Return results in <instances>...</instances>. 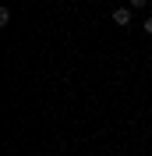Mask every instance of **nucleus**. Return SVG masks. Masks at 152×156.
Returning <instances> with one entry per match:
<instances>
[{
	"label": "nucleus",
	"instance_id": "1",
	"mask_svg": "<svg viewBox=\"0 0 152 156\" xmlns=\"http://www.w3.org/2000/svg\"><path fill=\"white\" fill-rule=\"evenodd\" d=\"M113 21L117 25H131V7H113Z\"/></svg>",
	"mask_w": 152,
	"mask_h": 156
},
{
	"label": "nucleus",
	"instance_id": "2",
	"mask_svg": "<svg viewBox=\"0 0 152 156\" xmlns=\"http://www.w3.org/2000/svg\"><path fill=\"white\" fill-rule=\"evenodd\" d=\"M145 32H149V36H152V14H149V18H145Z\"/></svg>",
	"mask_w": 152,
	"mask_h": 156
},
{
	"label": "nucleus",
	"instance_id": "3",
	"mask_svg": "<svg viewBox=\"0 0 152 156\" xmlns=\"http://www.w3.org/2000/svg\"><path fill=\"white\" fill-rule=\"evenodd\" d=\"M145 4H149V0H131V7H145Z\"/></svg>",
	"mask_w": 152,
	"mask_h": 156
}]
</instances>
